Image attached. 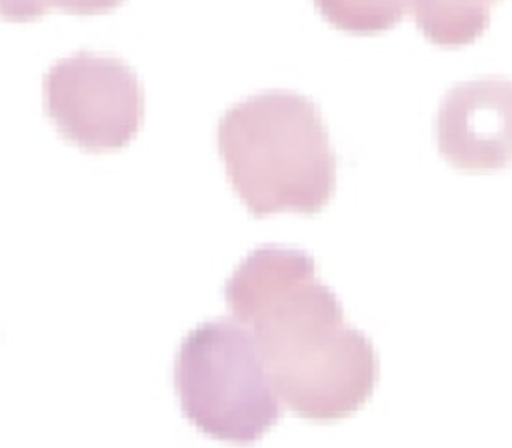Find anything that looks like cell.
Wrapping results in <instances>:
<instances>
[{"mask_svg": "<svg viewBox=\"0 0 512 448\" xmlns=\"http://www.w3.org/2000/svg\"><path fill=\"white\" fill-rule=\"evenodd\" d=\"M223 295L255 338L275 392L292 413L337 422L369 402L380 379L378 353L369 336L346 322L309 252L262 245L234 269Z\"/></svg>", "mask_w": 512, "mask_h": 448, "instance_id": "obj_1", "label": "cell"}, {"mask_svg": "<svg viewBox=\"0 0 512 448\" xmlns=\"http://www.w3.org/2000/svg\"><path fill=\"white\" fill-rule=\"evenodd\" d=\"M228 182L253 217L314 215L337 189V157L313 99L266 90L230 107L217 126Z\"/></svg>", "mask_w": 512, "mask_h": 448, "instance_id": "obj_2", "label": "cell"}, {"mask_svg": "<svg viewBox=\"0 0 512 448\" xmlns=\"http://www.w3.org/2000/svg\"><path fill=\"white\" fill-rule=\"evenodd\" d=\"M172 379L185 419L217 441L253 445L283 415L255 338L236 320L189 331L174 355Z\"/></svg>", "mask_w": 512, "mask_h": 448, "instance_id": "obj_3", "label": "cell"}, {"mask_svg": "<svg viewBox=\"0 0 512 448\" xmlns=\"http://www.w3.org/2000/svg\"><path fill=\"white\" fill-rule=\"evenodd\" d=\"M43 111L73 146L116 152L143 127V86L120 58L79 51L43 75Z\"/></svg>", "mask_w": 512, "mask_h": 448, "instance_id": "obj_4", "label": "cell"}, {"mask_svg": "<svg viewBox=\"0 0 512 448\" xmlns=\"http://www.w3.org/2000/svg\"><path fill=\"white\" fill-rule=\"evenodd\" d=\"M443 159L464 172L512 165V81L477 79L453 86L436 118Z\"/></svg>", "mask_w": 512, "mask_h": 448, "instance_id": "obj_5", "label": "cell"}, {"mask_svg": "<svg viewBox=\"0 0 512 448\" xmlns=\"http://www.w3.org/2000/svg\"><path fill=\"white\" fill-rule=\"evenodd\" d=\"M501 0H412L419 30L440 47H464L490 27L492 8Z\"/></svg>", "mask_w": 512, "mask_h": 448, "instance_id": "obj_6", "label": "cell"}, {"mask_svg": "<svg viewBox=\"0 0 512 448\" xmlns=\"http://www.w3.org/2000/svg\"><path fill=\"white\" fill-rule=\"evenodd\" d=\"M314 6L342 32L370 36L397 27L412 10V0H314Z\"/></svg>", "mask_w": 512, "mask_h": 448, "instance_id": "obj_7", "label": "cell"}, {"mask_svg": "<svg viewBox=\"0 0 512 448\" xmlns=\"http://www.w3.org/2000/svg\"><path fill=\"white\" fill-rule=\"evenodd\" d=\"M124 0H0L4 21L29 23L49 10H62L70 15H101L118 8Z\"/></svg>", "mask_w": 512, "mask_h": 448, "instance_id": "obj_8", "label": "cell"}]
</instances>
